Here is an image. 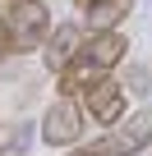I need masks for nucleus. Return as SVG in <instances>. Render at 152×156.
<instances>
[{"label":"nucleus","mask_w":152,"mask_h":156,"mask_svg":"<svg viewBox=\"0 0 152 156\" xmlns=\"http://www.w3.org/2000/svg\"><path fill=\"white\" fill-rule=\"evenodd\" d=\"M69 156H92V151H88V147H79V151H69Z\"/></svg>","instance_id":"nucleus-9"},{"label":"nucleus","mask_w":152,"mask_h":156,"mask_svg":"<svg viewBox=\"0 0 152 156\" xmlns=\"http://www.w3.org/2000/svg\"><path fill=\"white\" fill-rule=\"evenodd\" d=\"M5 55H14V37L5 28V14H0V60H5Z\"/></svg>","instance_id":"nucleus-8"},{"label":"nucleus","mask_w":152,"mask_h":156,"mask_svg":"<svg viewBox=\"0 0 152 156\" xmlns=\"http://www.w3.org/2000/svg\"><path fill=\"white\" fill-rule=\"evenodd\" d=\"M5 28L14 37V51H37L51 32V9L42 0H9L5 9Z\"/></svg>","instance_id":"nucleus-3"},{"label":"nucleus","mask_w":152,"mask_h":156,"mask_svg":"<svg viewBox=\"0 0 152 156\" xmlns=\"http://www.w3.org/2000/svg\"><path fill=\"white\" fill-rule=\"evenodd\" d=\"M79 106H83V115H92L97 124L111 129V124L124 115V87L115 83V78H97V83L83 87V101H79Z\"/></svg>","instance_id":"nucleus-5"},{"label":"nucleus","mask_w":152,"mask_h":156,"mask_svg":"<svg viewBox=\"0 0 152 156\" xmlns=\"http://www.w3.org/2000/svg\"><path fill=\"white\" fill-rule=\"evenodd\" d=\"M134 9V0H88L83 5V28L88 32H106V28H120Z\"/></svg>","instance_id":"nucleus-6"},{"label":"nucleus","mask_w":152,"mask_h":156,"mask_svg":"<svg viewBox=\"0 0 152 156\" xmlns=\"http://www.w3.org/2000/svg\"><path fill=\"white\" fill-rule=\"evenodd\" d=\"M129 55V37L120 28H106V32H88L79 37V46H74V55L65 60L60 69V92L79 97L88 83H97V78H111L115 64Z\"/></svg>","instance_id":"nucleus-1"},{"label":"nucleus","mask_w":152,"mask_h":156,"mask_svg":"<svg viewBox=\"0 0 152 156\" xmlns=\"http://www.w3.org/2000/svg\"><path fill=\"white\" fill-rule=\"evenodd\" d=\"M79 28H51L46 32V41H42V60H46V69L51 73H60L65 69V60L74 55V46H79Z\"/></svg>","instance_id":"nucleus-7"},{"label":"nucleus","mask_w":152,"mask_h":156,"mask_svg":"<svg viewBox=\"0 0 152 156\" xmlns=\"http://www.w3.org/2000/svg\"><path fill=\"white\" fill-rule=\"evenodd\" d=\"M74 5H79V9H83V5H88V0H74Z\"/></svg>","instance_id":"nucleus-10"},{"label":"nucleus","mask_w":152,"mask_h":156,"mask_svg":"<svg viewBox=\"0 0 152 156\" xmlns=\"http://www.w3.org/2000/svg\"><path fill=\"white\" fill-rule=\"evenodd\" d=\"M83 119H88L83 106L74 101L69 92H60V97L51 101L46 119H42V142H46V147H74V142L83 138V129H88Z\"/></svg>","instance_id":"nucleus-4"},{"label":"nucleus","mask_w":152,"mask_h":156,"mask_svg":"<svg viewBox=\"0 0 152 156\" xmlns=\"http://www.w3.org/2000/svg\"><path fill=\"white\" fill-rule=\"evenodd\" d=\"M143 147H152V106L134 110L129 119H115L102 138H92V156H138Z\"/></svg>","instance_id":"nucleus-2"}]
</instances>
